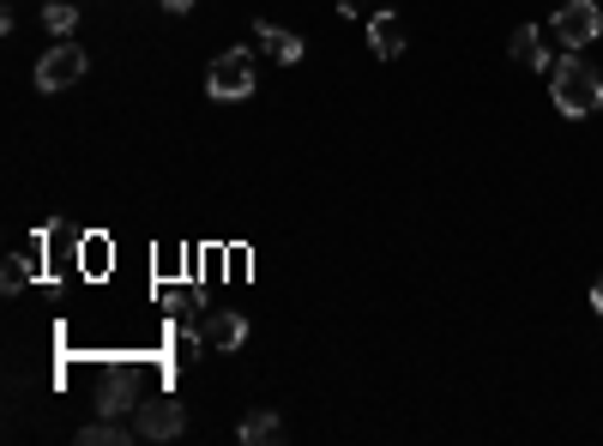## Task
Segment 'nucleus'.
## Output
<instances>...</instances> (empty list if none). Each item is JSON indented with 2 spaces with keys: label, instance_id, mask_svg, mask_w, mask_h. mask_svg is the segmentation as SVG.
<instances>
[{
  "label": "nucleus",
  "instance_id": "f257e3e1",
  "mask_svg": "<svg viewBox=\"0 0 603 446\" xmlns=\"http://www.w3.org/2000/svg\"><path fill=\"white\" fill-rule=\"evenodd\" d=\"M549 97H556V109L568 115V121H585V115L603 109V73L580 55H561L556 67H549Z\"/></svg>",
  "mask_w": 603,
  "mask_h": 446
},
{
  "label": "nucleus",
  "instance_id": "f03ea898",
  "mask_svg": "<svg viewBox=\"0 0 603 446\" xmlns=\"http://www.w3.org/2000/svg\"><path fill=\"white\" fill-rule=\"evenodd\" d=\"M85 67H91V61H85V48L73 43V36H61V43L36 61V91H67V85L85 79Z\"/></svg>",
  "mask_w": 603,
  "mask_h": 446
},
{
  "label": "nucleus",
  "instance_id": "7ed1b4c3",
  "mask_svg": "<svg viewBox=\"0 0 603 446\" xmlns=\"http://www.w3.org/2000/svg\"><path fill=\"white\" fill-rule=\"evenodd\" d=\"M205 91L217 97V104H236V97L254 91V55L248 48H229V55L212 61V73H205Z\"/></svg>",
  "mask_w": 603,
  "mask_h": 446
},
{
  "label": "nucleus",
  "instance_id": "20e7f679",
  "mask_svg": "<svg viewBox=\"0 0 603 446\" xmlns=\"http://www.w3.org/2000/svg\"><path fill=\"white\" fill-rule=\"evenodd\" d=\"M556 36H561L568 48L597 43V36H603V12H597V0H568V7L556 12Z\"/></svg>",
  "mask_w": 603,
  "mask_h": 446
},
{
  "label": "nucleus",
  "instance_id": "39448f33",
  "mask_svg": "<svg viewBox=\"0 0 603 446\" xmlns=\"http://www.w3.org/2000/svg\"><path fill=\"white\" fill-rule=\"evenodd\" d=\"M182 423H187V416H182V404H175V399L139 404V435H146V440H175V435H182Z\"/></svg>",
  "mask_w": 603,
  "mask_h": 446
},
{
  "label": "nucleus",
  "instance_id": "423d86ee",
  "mask_svg": "<svg viewBox=\"0 0 603 446\" xmlns=\"http://www.w3.org/2000/svg\"><path fill=\"white\" fill-rule=\"evenodd\" d=\"M405 12H375V19H368V48H375L380 61H399L405 55Z\"/></svg>",
  "mask_w": 603,
  "mask_h": 446
},
{
  "label": "nucleus",
  "instance_id": "0eeeda50",
  "mask_svg": "<svg viewBox=\"0 0 603 446\" xmlns=\"http://www.w3.org/2000/svg\"><path fill=\"white\" fill-rule=\"evenodd\" d=\"M200 338H205V350H241V344H248V320H241V314H212V320L200 326Z\"/></svg>",
  "mask_w": 603,
  "mask_h": 446
},
{
  "label": "nucleus",
  "instance_id": "6e6552de",
  "mask_svg": "<svg viewBox=\"0 0 603 446\" xmlns=\"http://www.w3.org/2000/svg\"><path fill=\"white\" fill-rule=\"evenodd\" d=\"M260 48H266V55H278L284 67H297V61L308 55V48H302V36H297V31H278L272 19H260Z\"/></svg>",
  "mask_w": 603,
  "mask_h": 446
},
{
  "label": "nucleus",
  "instance_id": "1a4fd4ad",
  "mask_svg": "<svg viewBox=\"0 0 603 446\" xmlns=\"http://www.w3.org/2000/svg\"><path fill=\"white\" fill-rule=\"evenodd\" d=\"M507 55H513V67H556V61H549V48H543V31H531V24H525V31H513Z\"/></svg>",
  "mask_w": 603,
  "mask_h": 446
},
{
  "label": "nucleus",
  "instance_id": "9d476101",
  "mask_svg": "<svg viewBox=\"0 0 603 446\" xmlns=\"http://www.w3.org/2000/svg\"><path fill=\"white\" fill-rule=\"evenodd\" d=\"M127 411H139V399H133V380H127V368H115L109 387H103V416H127Z\"/></svg>",
  "mask_w": 603,
  "mask_h": 446
},
{
  "label": "nucleus",
  "instance_id": "9b49d317",
  "mask_svg": "<svg viewBox=\"0 0 603 446\" xmlns=\"http://www.w3.org/2000/svg\"><path fill=\"white\" fill-rule=\"evenodd\" d=\"M284 435V423H278V411H254L248 423H241V446H272Z\"/></svg>",
  "mask_w": 603,
  "mask_h": 446
},
{
  "label": "nucleus",
  "instance_id": "f8f14e48",
  "mask_svg": "<svg viewBox=\"0 0 603 446\" xmlns=\"http://www.w3.org/2000/svg\"><path fill=\"white\" fill-rule=\"evenodd\" d=\"M43 24H49V36H73L79 7H73V0H49V7H43Z\"/></svg>",
  "mask_w": 603,
  "mask_h": 446
},
{
  "label": "nucleus",
  "instance_id": "ddd939ff",
  "mask_svg": "<svg viewBox=\"0 0 603 446\" xmlns=\"http://www.w3.org/2000/svg\"><path fill=\"white\" fill-rule=\"evenodd\" d=\"M133 435H127L121 423H85L79 428V446H127Z\"/></svg>",
  "mask_w": 603,
  "mask_h": 446
},
{
  "label": "nucleus",
  "instance_id": "4468645a",
  "mask_svg": "<svg viewBox=\"0 0 603 446\" xmlns=\"http://www.w3.org/2000/svg\"><path fill=\"white\" fill-rule=\"evenodd\" d=\"M49 248H55V272H67V265H73V248H79V236H73L67 224H49Z\"/></svg>",
  "mask_w": 603,
  "mask_h": 446
},
{
  "label": "nucleus",
  "instance_id": "2eb2a0df",
  "mask_svg": "<svg viewBox=\"0 0 603 446\" xmlns=\"http://www.w3.org/2000/svg\"><path fill=\"white\" fill-rule=\"evenodd\" d=\"M24 284H31V265H24V260L0 265V290H7V296H12V290H24Z\"/></svg>",
  "mask_w": 603,
  "mask_h": 446
},
{
  "label": "nucleus",
  "instance_id": "dca6fc26",
  "mask_svg": "<svg viewBox=\"0 0 603 446\" xmlns=\"http://www.w3.org/2000/svg\"><path fill=\"white\" fill-rule=\"evenodd\" d=\"M200 350H205V338H175V356H182V362H194Z\"/></svg>",
  "mask_w": 603,
  "mask_h": 446
},
{
  "label": "nucleus",
  "instance_id": "f3484780",
  "mask_svg": "<svg viewBox=\"0 0 603 446\" xmlns=\"http://www.w3.org/2000/svg\"><path fill=\"white\" fill-rule=\"evenodd\" d=\"M187 7H194V0H163V12H187Z\"/></svg>",
  "mask_w": 603,
  "mask_h": 446
},
{
  "label": "nucleus",
  "instance_id": "a211bd4d",
  "mask_svg": "<svg viewBox=\"0 0 603 446\" xmlns=\"http://www.w3.org/2000/svg\"><path fill=\"white\" fill-rule=\"evenodd\" d=\"M592 308L603 314V278H597V284H592Z\"/></svg>",
  "mask_w": 603,
  "mask_h": 446
}]
</instances>
